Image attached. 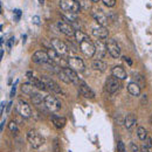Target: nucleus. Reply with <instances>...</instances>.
Returning a JSON list of instances; mask_svg holds the SVG:
<instances>
[{
    "instance_id": "nucleus-1",
    "label": "nucleus",
    "mask_w": 152,
    "mask_h": 152,
    "mask_svg": "<svg viewBox=\"0 0 152 152\" xmlns=\"http://www.w3.org/2000/svg\"><path fill=\"white\" fill-rule=\"evenodd\" d=\"M27 140L33 149H39L45 144V138L35 130H31L27 133Z\"/></svg>"
},
{
    "instance_id": "nucleus-2",
    "label": "nucleus",
    "mask_w": 152,
    "mask_h": 152,
    "mask_svg": "<svg viewBox=\"0 0 152 152\" xmlns=\"http://www.w3.org/2000/svg\"><path fill=\"white\" fill-rule=\"evenodd\" d=\"M60 7L63 12L76 13V14L81 10V5L76 0H60Z\"/></svg>"
},
{
    "instance_id": "nucleus-3",
    "label": "nucleus",
    "mask_w": 152,
    "mask_h": 152,
    "mask_svg": "<svg viewBox=\"0 0 152 152\" xmlns=\"http://www.w3.org/2000/svg\"><path fill=\"white\" fill-rule=\"evenodd\" d=\"M43 104H45V108L50 111V113H57L60 109H61V103L60 101L57 99L55 96L53 95H47L45 97V101H43Z\"/></svg>"
},
{
    "instance_id": "nucleus-4",
    "label": "nucleus",
    "mask_w": 152,
    "mask_h": 152,
    "mask_svg": "<svg viewBox=\"0 0 152 152\" xmlns=\"http://www.w3.org/2000/svg\"><path fill=\"white\" fill-rule=\"evenodd\" d=\"M80 48H81V50H82V53L84 55H87V56L89 57H93L96 53L95 45L91 41H89V39L88 40H84L83 42H81L80 43Z\"/></svg>"
},
{
    "instance_id": "nucleus-5",
    "label": "nucleus",
    "mask_w": 152,
    "mask_h": 152,
    "mask_svg": "<svg viewBox=\"0 0 152 152\" xmlns=\"http://www.w3.org/2000/svg\"><path fill=\"white\" fill-rule=\"evenodd\" d=\"M67 63H68V67L72 68V69L75 70V72H83V70H84V62H83V60L80 58V57H77V56L68 57Z\"/></svg>"
},
{
    "instance_id": "nucleus-6",
    "label": "nucleus",
    "mask_w": 152,
    "mask_h": 152,
    "mask_svg": "<svg viewBox=\"0 0 152 152\" xmlns=\"http://www.w3.org/2000/svg\"><path fill=\"white\" fill-rule=\"evenodd\" d=\"M57 27L60 29L61 33H63L64 35L67 37H75V29L74 27L70 25V22H67V21H58L57 22Z\"/></svg>"
},
{
    "instance_id": "nucleus-7",
    "label": "nucleus",
    "mask_w": 152,
    "mask_h": 152,
    "mask_svg": "<svg viewBox=\"0 0 152 152\" xmlns=\"http://www.w3.org/2000/svg\"><path fill=\"white\" fill-rule=\"evenodd\" d=\"M107 49H108V53L110 54V56L117 58L121 55V48H119V45L117 43V41H115L114 39H110L108 42H107Z\"/></svg>"
},
{
    "instance_id": "nucleus-8",
    "label": "nucleus",
    "mask_w": 152,
    "mask_h": 152,
    "mask_svg": "<svg viewBox=\"0 0 152 152\" xmlns=\"http://www.w3.org/2000/svg\"><path fill=\"white\" fill-rule=\"evenodd\" d=\"M119 87H121V84H119V80H118V78H116L114 76L108 77V80H107V82H105V88H107V91H108L109 94H115V93H117L118 89H119Z\"/></svg>"
},
{
    "instance_id": "nucleus-9",
    "label": "nucleus",
    "mask_w": 152,
    "mask_h": 152,
    "mask_svg": "<svg viewBox=\"0 0 152 152\" xmlns=\"http://www.w3.org/2000/svg\"><path fill=\"white\" fill-rule=\"evenodd\" d=\"M17 111H18V114H19L21 117H23V118H29V117L32 116V109H31V107H29L26 102H23V101H21V99L18 102Z\"/></svg>"
},
{
    "instance_id": "nucleus-10",
    "label": "nucleus",
    "mask_w": 152,
    "mask_h": 152,
    "mask_svg": "<svg viewBox=\"0 0 152 152\" xmlns=\"http://www.w3.org/2000/svg\"><path fill=\"white\" fill-rule=\"evenodd\" d=\"M41 80H42L43 83L46 84V88H47L48 90H50L52 93H54V94H61V93H62L60 86L57 84L54 80H52V78H49V77H47V76L41 77Z\"/></svg>"
},
{
    "instance_id": "nucleus-11",
    "label": "nucleus",
    "mask_w": 152,
    "mask_h": 152,
    "mask_svg": "<svg viewBox=\"0 0 152 152\" xmlns=\"http://www.w3.org/2000/svg\"><path fill=\"white\" fill-rule=\"evenodd\" d=\"M52 46H53V48L56 50L60 55H66L68 53V50H69L68 45L66 42L58 40V39H53L52 40Z\"/></svg>"
},
{
    "instance_id": "nucleus-12",
    "label": "nucleus",
    "mask_w": 152,
    "mask_h": 152,
    "mask_svg": "<svg viewBox=\"0 0 152 152\" xmlns=\"http://www.w3.org/2000/svg\"><path fill=\"white\" fill-rule=\"evenodd\" d=\"M94 45H95V47H96L95 55H96V57H97V60H102V57L105 56V54H107V52H108V49H107V43H104L102 40L97 39Z\"/></svg>"
},
{
    "instance_id": "nucleus-13",
    "label": "nucleus",
    "mask_w": 152,
    "mask_h": 152,
    "mask_svg": "<svg viewBox=\"0 0 152 152\" xmlns=\"http://www.w3.org/2000/svg\"><path fill=\"white\" fill-rule=\"evenodd\" d=\"M32 60H33L35 63L45 64V63H47L50 58L48 56V53H47V52H45V50H38V52H35V53L33 54Z\"/></svg>"
},
{
    "instance_id": "nucleus-14",
    "label": "nucleus",
    "mask_w": 152,
    "mask_h": 152,
    "mask_svg": "<svg viewBox=\"0 0 152 152\" xmlns=\"http://www.w3.org/2000/svg\"><path fill=\"white\" fill-rule=\"evenodd\" d=\"M93 17H94V19L96 20V22L99 26H104V27L107 26V23H108V17L104 14V12L102 10H95L93 12Z\"/></svg>"
},
{
    "instance_id": "nucleus-15",
    "label": "nucleus",
    "mask_w": 152,
    "mask_h": 152,
    "mask_svg": "<svg viewBox=\"0 0 152 152\" xmlns=\"http://www.w3.org/2000/svg\"><path fill=\"white\" fill-rule=\"evenodd\" d=\"M93 35L96 37L99 40H103V39H107L109 35V31L104 27V26H97L95 28H93Z\"/></svg>"
},
{
    "instance_id": "nucleus-16",
    "label": "nucleus",
    "mask_w": 152,
    "mask_h": 152,
    "mask_svg": "<svg viewBox=\"0 0 152 152\" xmlns=\"http://www.w3.org/2000/svg\"><path fill=\"white\" fill-rule=\"evenodd\" d=\"M78 89H80V93H81V95H83L86 98H94L95 97V94H94V91L84 83V82H80V84H78Z\"/></svg>"
},
{
    "instance_id": "nucleus-17",
    "label": "nucleus",
    "mask_w": 152,
    "mask_h": 152,
    "mask_svg": "<svg viewBox=\"0 0 152 152\" xmlns=\"http://www.w3.org/2000/svg\"><path fill=\"white\" fill-rule=\"evenodd\" d=\"M111 74L114 77L118 78V80H125L128 77V74L125 72V69L121 66H115L114 68L111 69Z\"/></svg>"
},
{
    "instance_id": "nucleus-18",
    "label": "nucleus",
    "mask_w": 152,
    "mask_h": 152,
    "mask_svg": "<svg viewBox=\"0 0 152 152\" xmlns=\"http://www.w3.org/2000/svg\"><path fill=\"white\" fill-rule=\"evenodd\" d=\"M63 70H64V73L68 75V77L70 78L72 83L80 84L81 80H80V78H78V76H77V72L73 70V69H72V68H69V67H63Z\"/></svg>"
},
{
    "instance_id": "nucleus-19",
    "label": "nucleus",
    "mask_w": 152,
    "mask_h": 152,
    "mask_svg": "<svg viewBox=\"0 0 152 152\" xmlns=\"http://www.w3.org/2000/svg\"><path fill=\"white\" fill-rule=\"evenodd\" d=\"M136 123H137V118H136V116L133 114H128L125 116V118H124V126L128 130L132 129L133 126L136 125Z\"/></svg>"
},
{
    "instance_id": "nucleus-20",
    "label": "nucleus",
    "mask_w": 152,
    "mask_h": 152,
    "mask_svg": "<svg viewBox=\"0 0 152 152\" xmlns=\"http://www.w3.org/2000/svg\"><path fill=\"white\" fill-rule=\"evenodd\" d=\"M128 91L132 96H139L140 95V86L137 82H130L128 84Z\"/></svg>"
},
{
    "instance_id": "nucleus-21",
    "label": "nucleus",
    "mask_w": 152,
    "mask_h": 152,
    "mask_svg": "<svg viewBox=\"0 0 152 152\" xmlns=\"http://www.w3.org/2000/svg\"><path fill=\"white\" fill-rule=\"evenodd\" d=\"M52 122L53 124L56 126L57 129H62L66 125V118L61 117V116H56V115H52Z\"/></svg>"
},
{
    "instance_id": "nucleus-22",
    "label": "nucleus",
    "mask_w": 152,
    "mask_h": 152,
    "mask_svg": "<svg viewBox=\"0 0 152 152\" xmlns=\"http://www.w3.org/2000/svg\"><path fill=\"white\" fill-rule=\"evenodd\" d=\"M21 91L25 95L32 96L33 94H35V87L32 83H25V84L21 86Z\"/></svg>"
},
{
    "instance_id": "nucleus-23",
    "label": "nucleus",
    "mask_w": 152,
    "mask_h": 152,
    "mask_svg": "<svg viewBox=\"0 0 152 152\" xmlns=\"http://www.w3.org/2000/svg\"><path fill=\"white\" fill-rule=\"evenodd\" d=\"M29 83H32L37 89L40 90H46V84L43 83V81L41 78H37V77H29Z\"/></svg>"
},
{
    "instance_id": "nucleus-24",
    "label": "nucleus",
    "mask_w": 152,
    "mask_h": 152,
    "mask_svg": "<svg viewBox=\"0 0 152 152\" xmlns=\"http://www.w3.org/2000/svg\"><path fill=\"white\" fill-rule=\"evenodd\" d=\"M91 67L97 70V72H104L105 69H107V64H105V62H103L102 60H94L93 61V64H91Z\"/></svg>"
},
{
    "instance_id": "nucleus-25",
    "label": "nucleus",
    "mask_w": 152,
    "mask_h": 152,
    "mask_svg": "<svg viewBox=\"0 0 152 152\" xmlns=\"http://www.w3.org/2000/svg\"><path fill=\"white\" fill-rule=\"evenodd\" d=\"M31 99H32V103H33L34 105H37V107L41 105V104H43V101H45V98L40 95L39 93L33 94V95L31 96Z\"/></svg>"
},
{
    "instance_id": "nucleus-26",
    "label": "nucleus",
    "mask_w": 152,
    "mask_h": 152,
    "mask_svg": "<svg viewBox=\"0 0 152 152\" xmlns=\"http://www.w3.org/2000/svg\"><path fill=\"white\" fill-rule=\"evenodd\" d=\"M47 53H48L49 58H50L53 62H58V61H60V54L57 53L54 48H49V49L47 50Z\"/></svg>"
},
{
    "instance_id": "nucleus-27",
    "label": "nucleus",
    "mask_w": 152,
    "mask_h": 152,
    "mask_svg": "<svg viewBox=\"0 0 152 152\" xmlns=\"http://www.w3.org/2000/svg\"><path fill=\"white\" fill-rule=\"evenodd\" d=\"M75 39L78 43H81V42H83L84 40H88V37H87L83 32H81V31L77 29V31L75 32Z\"/></svg>"
},
{
    "instance_id": "nucleus-28",
    "label": "nucleus",
    "mask_w": 152,
    "mask_h": 152,
    "mask_svg": "<svg viewBox=\"0 0 152 152\" xmlns=\"http://www.w3.org/2000/svg\"><path fill=\"white\" fill-rule=\"evenodd\" d=\"M137 134H138V138H139L140 140H145L146 137H148V132H146L145 128H143V126H139V128H138Z\"/></svg>"
},
{
    "instance_id": "nucleus-29",
    "label": "nucleus",
    "mask_w": 152,
    "mask_h": 152,
    "mask_svg": "<svg viewBox=\"0 0 152 152\" xmlns=\"http://www.w3.org/2000/svg\"><path fill=\"white\" fill-rule=\"evenodd\" d=\"M57 76H58V78H61L63 82H66V83H72V81H70V78L68 77V75L64 73V70H63V68H61V70L57 73Z\"/></svg>"
},
{
    "instance_id": "nucleus-30",
    "label": "nucleus",
    "mask_w": 152,
    "mask_h": 152,
    "mask_svg": "<svg viewBox=\"0 0 152 152\" xmlns=\"http://www.w3.org/2000/svg\"><path fill=\"white\" fill-rule=\"evenodd\" d=\"M8 128H10V130L12 131V132H18V125H17V123L14 122V121H12L10 124H8Z\"/></svg>"
},
{
    "instance_id": "nucleus-31",
    "label": "nucleus",
    "mask_w": 152,
    "mask_h": 152,
    "mask_svg": "<svg viewBox=\"0 0 152 152\" xmlns=\"http://www.w3.org/2000/svg\"><path fill=\"white\" fill-rule=\"evenodd\" d=\"M117 151L118 152H126V149H125V145L123 142H118L117 143Z\"/></svg>"
},
{
    "instance_id": "nucleus-32",
    "label": "nucleus",
    "mask_w": 152,
    "mask_h": 152,
    "mask_svg": "<svg viewBox=\"0 0 152 152\" xmlns=\"http://www.w3.org/2000/svg\"><path fill=\"white\" fill-rule=\"evenodd\" d=\"M103 1V4L105 5V6H108V7H114L115 4H116V0H102Z\"/></svg>"
},
{
    "instance_id": "nucleus-33",
    "label": "nucleus",
    "mask_w": 152,
    "mask_h": 152,
    "mask_svg": "<svg viewBox=\"0 0 152 152\" xmlns=\"http://www.w3.org/2000/svg\"><path fill=\"white\" fill-rule=\"evenodd\" d=\"M145 146H146V148H149V149L152 146V138L151 137H149V136H148V137H146V139H145Z\"/></svg>"
},
{
    "instance_id": "nucleus-34",
    "label": "nucleus",
    "mask_w": 152,
    "mask_h": 152,
    "mask_svg": "<svg viewBox=\"0 0 152 152\" xmlns=\"http://www.w3.org/2000/svg\"><path fill=\"white\" fill-rule=\"evenodd\" d=\"M33 22H34L35 25H40V17H38V15L33 17Z\"/></svg>"
},
{
    "instance_id": "nucleus-35",
    "label": "nucleus",
    "mask_w": 152,
    "mask_h": 152,
    "mask_svg": "<svg viewBox=\"0 0 152 152\" xmlns=\"http://www.w3.org/2000/svg\"><path fill=\"white\" fill-rule=\"evenodd\" d=\"M15 89H17V86H15V84H13L12 90H11V97H14V95H15Z\"/></svg>"
},
{
    "instance_id": "nucleus-36",
    "label": "nucleus",
    "mask_w": 152,
    "mask_h": 152,
    "mask_svg": "<svg viewBox=\"0 0 152 152\" xmlns=\"http://www.w3.org/2000/svg\"><path fill=\"white\" fill-rule=\"evenodd\" d=\"M131 149H132L133 152H138V151H139L138 146H137V145H134V143H131Z\"/></svg>"
},
{
    "instance_id": "nucleus-37",
    "label": "nucleus",
    "mask_w": 152,
    "mask_h": 152,
    "mask_svg": "<svg viewBox=\"0 0 152 152\" xmlns=\"http://www.w3.org/2000/svg\"><path fill=\"white\" fill-rule=\"evenodd\" d=\"M124 61H125V62H128V64H129V66H132V61H131L129 57L124 56Z\"/></svg>"
},
{
    "instance_id": "nucleus-38",
    "label": "nucleus",
    "mask_w": 152,
    "mask_h": 152,
    "mask_svg": "<svg viewBox=\"0 0 152 152\" xmlns=\"http://www.w3.org/2000/svg\"><path fill=\"white\" fill-rule=\"evenodd\" d=\"M13 42H14V38H12L11 40H10V41H8V42H7V47H8V48H11Z\"/></svg>"
},
{
    "instance_id": "nucleus-39",
    "label": "nucleus",
    "mask_w": 152,
    "mask_h": 152,
    "mask_svg": "<svg viewBox=\"0 0 152 152\" xmlns=\"http://www.w3.org/2000/svg\"><path fill=\"white\" fill-rule=\"evenodd\" d=\"M14 14L17 15V20H18L20 18V15H21V12H20L19 10H15V11H14Z\"/></svg>"
},
{
    "instance_id": "nucleus-40",
    "label": "nucleus",
    "mask_w": 152,
    "mask_h": 152,
    "mask_svg": "<svg viewBox=\"0 0 152 152\" xmlns=\"http://www.w3.org/2000/svg\"><path fill=\"white\" fill-rule=\"evenodd\" d=\"M140 152H151V151L149 150V148H146V146L144 145V146L142 148V151H140Z\"/></svg>"
},
{
    "instance_id": "nucleus-41",
    "label": "nucleus",
    "mask_w": 152,
    "mask_h": 152,
    "mask_svg": "<svg viewBox=\"0 0 152 152\" xmlns=\"http://www.w3.org/2000/svg\"><path fill=\"white\" fill-rule=\"evenodd\" d=\"M11 104H12V102H10V103H8V105H7V111L10 110V108H11Z\"/></svg>"
},
{
    "instance_id": "nucleus-42",
    "label": "nucleus",
    "mask_w": 152,
    "mask_h": 152,
    "mask_svg": "<svg viewBox=\"0 0 152 152\" xmlns=\"http://www.w3.org/2000/svg\"><path fill=\"white\" fill-rule=\"evenodd\" d=\"M4 123H5V119H4V121H2V123H1V131L4 130Z\"/></svg>"
},
{
    "instance_id": "nucleus-43",
    "label": "nucleus",
    "mask_w": 152,
    "mask_h": 152,
    "mask_svg": "<svg viewBox=\"0 0 152 152\" xmlns=\"http://www.w3.org/2000/svg\"><path fill=\"white\" fill-rule=\"evenodd\" d=\"M25 41H26V35L22 37V42H23V43H25Z\"/></svg>"
},
{
    "instance_id": "nucleus-44",
    "label": "nucleus",
    "mask_w": 152,
    "mask_h": 152,
    "mask_svg": "<svg viewBox=\"0 0 152 152\" xmlns=\"http://www.w3.org/2000/svg\"><path fill=\"white\" fill-rule=\"evenodd\" d=\"M89 1H91V2H97V1H99V0H89Z\"/></svg>"
},
{
    "instance_id": "nucleus-45",
    "label": "nucleus",
    "mask_w": 152,
    "mask_h": 152,
    "mask_svg": "<svg viewBox=\"0 0 152 152\" xmlns=\"http://www.w3.org/2000/svg\"><path fill=\"white\" fill-rule=\"evenodd\" d=\"M39 2H40V4H43V2H45V0H39Z\"/></svg>"
}]
</instances>
